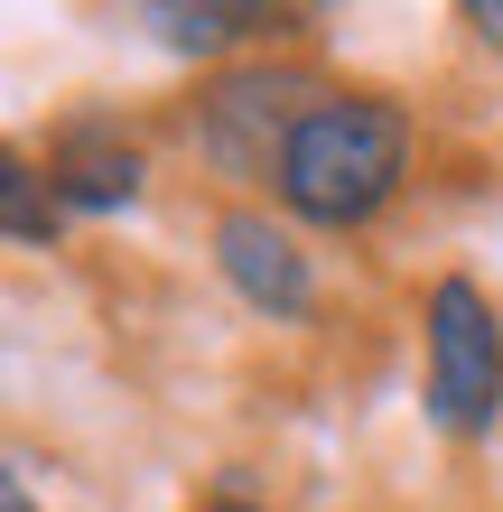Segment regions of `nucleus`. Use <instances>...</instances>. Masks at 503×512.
I'll use <instances>...</instances> for the list:
<instances>
[{
	"instance_id": "nucleus-1",
	"label": "nucleus",
	"mask_w": 503,
	"mask_h": 512,
	"mask_svg": "<svg viewBox=\"0 0 503 512\" xmlns=\"http://www.w3.org/2000/svg\"><path fill=\"white\" fill-rule=\"evenodd\" d=\"M401 177H410V112L382 94H327L289 140L271 196L308 233H364L401 196Z\"/></svg>"
},
{
	"instance_id": "nucleus-2",
	"label": "nucleus",
	"mask_w": 503,
	"mask_h": 512,
	"mask_svg": "<svg viewBox=\"0 0 503 512\" xmlns=\"http://www.w3.org/2000/svg\"><path fill=\"white\" fill-rule=\"evenodd\" d=\"M327 103V84H317L308 66H224L196 84V112H187V140L196 159L233 177V187H261V177H280L289 140H299V122Z\"/></svg>"
},
{
	"instance_id": "nucleus-3",
	"label": "nucleus",
	"mask_w": 503,
	"mask_h": 512,
	"mask_svg": "<svg viewBox=\"0 0 503 512\" xmlns=\"http://www.w3.org/2000/svg\"><path fill=\"white\" fill-rule=\"evenodd\" d=\"M420 326H429V429L485 438L503 419V317H494V298L466 270H448L429 289Z\"/></svg>"
},
{
	"instance_id": "nucleus-4",
	"label": "nucleus",
	"mask_w": 503,
	"mask_h": 512,
	"mask_svg": "<svg viewBox=\"0 0 503 512\" xmlns=\"http://www.w3.org/2000/svg\"><path fill=\"white\" fill-rule=\"evenodd\" d=\"M215 270H224V289L243 298L252 317H271V326L317 317V261L299 252V233L280 215H261V205H224L215 215Z\"/></svg>"
},
{
	"instance_id": "nucleus-5",
	"label": "nucleus",
	"mask_w": 503,
	"mask_h": 512,
	"mask_svg": "<svg viewBox=\"0 0 503 512\" xmlns=\"http://www.w3.org/2000/svg\"><path fill=\"white\" fill-rule=\"evenodd\" d=\"M140 177H150V159L122 140V122H66L47 140V187L66 215H122V205H140Z\"/></svg>"
},
{
	"instance_id": "nucleus-6",
	"label": "nucleus",
	"mask_w": 503,
	"mask_h": 512,
	"mask_svg": "<svg viewBox=\"0 0 503 512\" xmlns=\"http://www.w3.org/2000/svg\"><path fill=\"white\" fill-rule=\"evenodd\" d=\"M140 28L168 56H224V47H252V38H289L299 10H261V0H159V10H140Z\"/></svg>"
},
{
	"instance_id": "nucleus-7",
	"label": "nucleus",
	"mask_w": 503,
	"mask_h": 512,
	"mask_svg": "<svg viewBox=\"0 0 503 512\" xmlns=\"http://www.w3.org/2000/svg\"><path fill=\"white\" fill-rule=\"evenodd\" d=\"M56 224H66V205H56V187L28 159H0V233H10L19 252H47Z\"/></svg>"
},
{
	"instance_id": "nucleus-8",
	"label": "nucleus",
	"mask_w": 503,
	"mask_h": 512,
	"mask_svg": "<svg viewBox=\"0 0 503 512\" xmlns=\"http://www.w3.org/2000/svg\"><path fill=\"white\" fill-rule=\"evenodd\" d=\"M466 28H476V47H494L503 56V0H466V10H457Z\"/></svg>"
},
{
	"instance_id": "nucleus-9",
	"label": "nucleus",
	"mask_w": 503,
	"mask_h": 512,
	"mask_svg": "<svg viewBox=\"0 0 503 512\" xmlns=\"http://www.w3.org/2000/svg\"><path fill=\"white\" fill-rule=\"evenodd\" d=\"M0 512H38V503H28V466L10 457V485H0Z\"/></svg>"
},
{
	"instance_id": "nucleus-10",
	"label": "nucleus",
	"mask_w": 503,
	"mask_h": 512,
	"mask_svg": "<svg viewBox=\"0 0 503 512\" xmlns=\"http://www.w3.org/2000/svg\"><path fill=\"white\" fill-rule=\"evenodd\" d=\"M196 512H261V503H243V494H215V503H196Z\"/></svg>"
}]
</instances>
